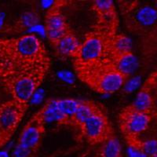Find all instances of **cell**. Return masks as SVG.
<instances>
[{
	"label": "cell",
	"instance_id": "11",
	"mask_svg": "<svg viewBox=\"0 0 157 157\" xmlns=\"http://www.w3.org/2000/svg\"><path fill=\"white\" fill-rule=\"evenodd\" d=\"M66 1H54L51 7L47 10L45 17V31L69 30L66 18L61 11Z\"/></svg>",
	"mask_w": 157,
	"mask_h": 157
},
{
	"label": "cell",
	"instance_id": "4",
	"mask_svg": "<svg viewBox=\"0 0 157 157\" xmlns=\"http://www.w3.org/2000/svg\"><path fill=\"white\" fill-rule=\"evenodd\" d=\"M50 68H41L2 78L13 100L29 105Z\"/></svg>",
	"mask_w": 157,
	"mask_h": 157
},
{
	"label": "cell",
	"instance_id": "13",
	"mask_svg": "<svg viewBox=\"0 0 157 157\" xmlns=\"http://www.w3.org/2000/svg\"><path fill=\"white\" fill-rule=\"evenodd\" d=\"M155 85L152 77H150L144 83L141 89L138 92L135 101L133 103L134 107L138 110L146 113H154L155 111V101L152 94V89Z\"/></svg>",
	"mask_w": 157,
	"mask_h": 157
},
{
	"label": "cell",
	"instance_id": "29",
	"mask_svg": "<svg viewBox=\"0 0 157 157\" xmlns=\"http://www.w3.org/2000/svg\"><path fill=\"white\" fill-rule=\"evenodd\" d=\"M154 6H155V9H156V10H157V1H155V4H154Z\"/></svg>",
	"mask_w": 157,
	"mask_h": 157
},
{
	"label": "cell",
	"instance_id": "2",
	"mask_svg": "<svg viewBox=\"0 0 157 157\" xmlns=\"http://www.w3.org/2000/svg\"><path fill=\"white\" fill-rule=\"evenodd\" d=\"M78 78L90 89L102 94H110L123 85L128 77L122 74L109 58L86 64H74Z\"/></svg>",
	"mask_w": 157,
	"mask_h": 157
},
{
	"label": "cell",
	"instance_id": "5",
	"mask_svg": "<svg viewBox=\"0 0 157 157\" xmlns=\"http://www.w3.org/2000/svg\"><path fill=\"white\" fill-rule=\"evenodd\" d=\"M154 116L155 112H142L136 109L133 104L122 109L119 115V126L126 141L139 138L148 129Z\"/></svg>",
	"mask_w": 157,
	"mask_h": 157
},
{
	"label": "cell",
	"instance_id": "23",
	"mask_svg": "<svg viewBox=\"0 0 157 157\" xmlns=\"http://www.w3.org/2000/svg\"><path fill=\"white\" fill-rule=\"evenodd\" d=\"M140 82H141V79H140L139 77L133 78L132 79H130V80L126 84L124 90H125L126 92H132V91H134L137 86H139Z\"/></svg>",
	"mask_w": 157,
	"mask_h": 157
},
{
	"label": "cell",
	"instance_id": "20",
	"mask_svg": "<svg viewBox=\"0 0 157 157\" xmlns=\"http://www.w3.org/2000/svg\"><path fill=\"white\" fill-rule=\"evenodd\" d=\"M79 101L72 98L67 99H57V105L63 116L68 120L69 125L72 126L73 118L78 109Z\"/></svg>",
	"mask_w": 157,
	"mask_h": 157
},
{
	"label": "cell",
	"instance_id": "3",
	"mask_svg": "<svg viewBox=\"0 0 157 157\" xmlns=\"http://www.w3.org/2000/svg\"><path fill=\"white\" fill-rule=\"evenodd\" d=\"M125 25L130 32L141 36V40L152 34L157 25L155 6L138 2H120Z\"/></svg>",
	"mask_w": 157,
	"mask_h": 157
},
{
	"label": "cell",
	"instance_id": "17",
	"mask_svg": "<svg viewBox=\"0 0 157 157\" xmlns=\"http://www.w3.org/2000/svg\"><path fill=\"white\" fill-rule=\"evenodd\" d=\"M101 108L98 104L90 101H79L78 109L73 118L72 126L79 127L94 113H98Z\"/></svg>",
	"mask_w": 157,
	"mask_h": 157
},
{
	"label": "cell",
	"instance_id": "25",
	"mask_svg": "<svg viewBox=\"0 0 157 157\" xmlns=\"http://www.w3.org/2000/svg\"><path fill=\"white\" fill-rule=\"evenodd\" d=\"M59 77L63 79V80L66 81L68 82H73V75L69 71H61L58 74Z\"/></svg>",
	"mask_w": 157,
	"mask_h": 157
},
{
	"label": "cell",
	"instance_id": "8",
	"mask_svg": "<svg viewBox=\"0 0 157 157\" xmlns=\"http://www.w3.org/2000/svg\"><path fill=\"white\" fill-rule=\"evenodd\" d=\"M78 129L82 137L91 145L102 144L114 136L109 118L102 109L90 117Z\"/></svg>",
	"mask_w": 157,
	"mask_h": 157
},
{
	"label": "cell",
	"instance_id": "16",
	"mask_svg": "<svg viewBox=\"0 0 157 157\" xmlns=\"http://www.w3.org/2000/svg\"><path fill=\"white\" fill-rule=\"evenodd\" d=\"M131 41L126 35L116 34L109 37L108 41V58L130 53Z\"/></svg>",
	"mask_w": 157,
	"mask_h": 157
},
{
	"label": "cell",
	"instance_id": "18",
	"mask_svg": "<svg viewBox=\"0 0 157 157\" xmlns=\"http://www.w3.org/2000/svg\"><path fill=\"white\" fill-rule=\"evenodd\" d=\"M109 59L116 68L127 77L130 76L137 67V59L132 52L113 57Z\"/></svg>",
	"mask_w": 157,
	"mask_h": 157
},
{
	"label": "cell",
	"instance_id": "14",
	"mask_svg": "<svg viewBox=\"0 0 157 157\" xmlns=\"http://www.w3.org/2000/svg\"><path fill=\"white\" fill-rule=\"evenodd\" d=\"M39 22V15L35 11H27L10 26L6 27L3 32L10 34H19L29 29L36 27Z\"/></svg>",
	"mask_w": 157,
	"mask_h": 157
},
{
	"label": "cell",
	"instance_id": "22",
	"mask_svg": "<svg viewBox=\"0 0 157 157\" xmlns=\"http://www.w3.org/2000/svg\"><path fill=\"white\" fill-rule=\"evenodd\" d=\"M32 155H33V152H31L30 150L25 149L17 145L15 147L13 157H31Z\"/></svg>",
	"mask_w": 157,
	"mask_h": 157
},
{
	"label": "cell",
	"instance_id": "7",
	"mask_svg": "<svg viewBox=\"0 0 157 157\" xmlns=\"http://www.w3.org/2000/svg\"><path fill=\"white\" fill-rule=\"evenodd\" d=\"M112 36L94 30L86 35L74 64H86L108 58V41Z\"/></svg>",
	"mask_w": 157,
	"mask_h": 157
},
{
	"label": "cell",
	"instance_id": "21",
	"mask_svg": "<svg viewBox=\"0 0 157 157\" xmlns=\"http://www.w3.org/2000/svg\"><path fill=\"white\" fill-rule=\"evenodd\" d=\"M98 157H122L121 145L119 140L113 136L101 144Z\"/></svg>",
	"mask_w": 157,
	"mask_h": 157
},
{
	"label": "cell",
	"instance_id": "24",
	"mask_svg": "<svg viewBox=\"0 0 157 157\" xmlns=\"http://www.w3.org/2000/svg\"><path fill=\"white\" fill-rule=\"evenodd\" d=\"M127 154H128V157H147L142 151L134 147L128 146Z\"/></svg>",
	"mask_w": 157,
	"mask_h": 157
},
{
	"label": "cell",
	"instance_id": "10",
	"mask_svg": "<svg viewBox=\"0 0 157 157\" xmlns=\"http://www.w3.org/2000/svg\"><path fill=\"white\" fill-rule=\"evenodd\" d=\"M45 124L46 123L39 114L35 113L22 129L17 145L35 153L41 145Z\"/></svg>",
	"mask_w": 157,
	"mask_h": 157
},
{
	"label": "cell",
	"instance_id": "9",
	"mask_svg": "<svg viewBox=\"0 0 157 157\" xmlns=\"http://www.w3.org/2000/svg\"><path fill=\"white\" fill-rule=\"evenodd\" d=\"M91 9L97 17V25L94 30L109 36L116 35L119 26V18L113 1L97 0L92 4Z\"/></svg>",
	"mask_w": 157,
	"mask_h": 157
},
{
	"label": "cell",
	"instance_id": "12",
	"mask_svg": "<svg viewBox=\"0 0 157 157\" xmlns=\"http://www.w3.org/2000/svg\"><path fill=\"white\" fill-rule=\"evenodd\" d=\"M80 46L81 43L78 41L77 38L71 30L54 44L53 47L59 58L65 59L71 57L75 60L78 57Z\"/></svg>",
	"mask_w": 157,
	"mask_h": 157
},
{
	"label": "cell",
	"instance_id": "28",
	"mask_svg": "<svg viewBox=\"0 0 157 157\" xmlns=\"http://www.w3.org/2000/svg\"><path fill=\"white\" fill-rule=\"evenodd\" d=\"M152 78H154V81H155V84H156V86H157V76H156V75H154L153 76H152Z\"/></svg>",
	"mask_w": 157,
	"mask_h": 157
},
{
	"label": "cell",
	"instance_id": "19",
	"mask_svg": "<svg viewBox=\"0 0 157 157\" xmlns=\"http://www.w3.org/2000/svg\"><path fill=\"white\" fill-rule=\"evenodd\" d=\"M127 145L138 148L142 151L147 157H157V139H148L143 141L141 138L127 140Z\"/></svg>",
	"mask_w": 157,
	"mask_h": 157
},
{
	"label": "cell",
	"instance_id": "1",
	"mask_svg": "<svg viewBox=\"0 0 157 157\" xmlns=\"http://www.w3.org/2000/svg\"><path fill=\"white\" fill-rule=\"evenodd\" d=\"M50 59L43 42L34 34L0 39V76L50 68Z\"/></svg>",
	"mask_w": 157,
	"mask_h": 157
},
{
	"label": "cell",
	"instance_id": "6",
	"mask_svg": "<svg viewBox=\"0 0 157 157\" xmlns=\"http://www.w3.org/2000/svg\"><path fill=\"white\" fill-rule=\"evenodd\" d=\"M29 106L13 99L0 105V148L12 138Z\"/></svg>",
	"mask_w": 157,
	"mask_h": 157
},
{
	"label": "cell",
	"instance_id": "27",
	"mask_svg": "<svg viewBox=\"0 0 157 157\" xmlns=\"http://www.w3.org/2000/svg\"><path fill=\"white\" fill-rule=\"evenodd\" d=\"M0 157H9L8 156V154L5 152H0Z\"/></svg>",
	"mask_w": 157,
	"mask_h": 157
},
{
	"label": "cell",
	"instance_id": "26",
	"mask_svg": "<svg viewBox=\"0 0 157 157\" xmlns=\"http://www.w3.org/2000/svg\"><path fill=\"white\" fill-rule=\"evenodd\" d=\"M42 98H43V92L41 91H36V94H34V96L32 97V101L34 103H39V102L42 101Z\"/></svg>",
	"mask_w": 157,
	"mask_h": 157
},
{
	"label": "cell",
	"instance_id": "15",
	"mask_svg": "<svg viewBox=\"0 0 157 157\" xmlns=\"http://www.w3.org/2000/svg\"><path fill=\"white\" fill-rule=\"evenodd\" d=\"M45 123L57 122L61 125H69L68 120L60 112L57 105V99H50L37 112Z\"/></svg>",
	"mask_w": 157,
	"mask_h": 157
}]
</instances>
